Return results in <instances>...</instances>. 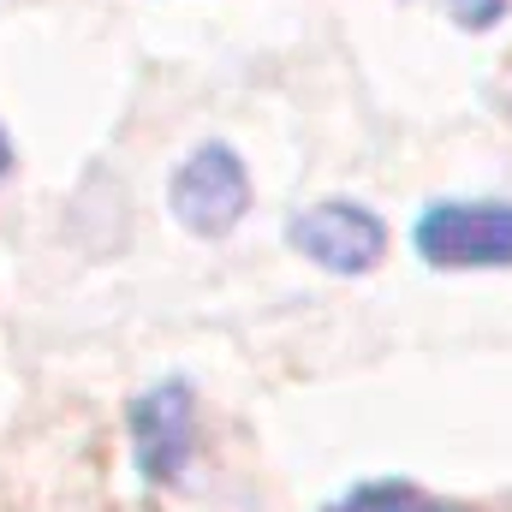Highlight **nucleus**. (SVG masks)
<instances>
[{"label": "nucleus", "mask_w": 512, "mask_h": 512, "mask_svg": "<svg viewBox=\"0 0 512 512\" xmlns=\"http://www.w3.org/2000/svg\"><path fill=\"white\" fill-rule=\"evenodd\" d=\"M12 173V143H6V131H0V179Z\"/></svg>", "instance_id": "7"}, {"label": "nucleus", "mask_w": 512, "mask_h": 512, "mask_svg": "<svg viewBox=\"0 0 512 512\" xmlns=\"http://www.w3.org/2000/svg\"><path fill=\"white\" fill-rule=\"evenodd\" d=\"M411 245L429 268H512V203H429Z\"/></svg>", "instance_id": "1"}, {"label": "nucleus", "mask_w": 512, "mask_h": 512, "mask_svg": "<svg viewBox=\"0 0 512 512\" xmlns=\"http://www.w3.org/2000/svg\"><path fill=\"white\" fill-rule=\"evenodd\" d=\"M286 239H292V251L310 256L328 274H370L387 251L382 215L364 209V203H340V197L334 203H310L304 215H292Z\"/></svg>", "instance_id": "3"}, {"label": "nucleus", "mask_w": 512, "mask_h": 512, "mask_svg": "<svg viewBox=\"0 0 512 512\" xmlns=\"http://www.w3.org/2000/svg\"><path fill=\"white\" fill-rule=\"evenodd\" d=\"M131 453L149 483H179L197 453V399L185 382H161L131 399Z\"/></svg>", "instance_id": "4"}, {"label": "nucleus", "mask_w": 512, "mask_h": 512, "mask_svg": "<svg viewBox=\"0 0 512 512\" xmlns=\"http://www.w3.org/2000/svg\"><path fill=\"white\" fill-rule=\"evenodd\" d=\"M328 512H453L441 501H429L423 489H405V483H364L352 495H340Z\"/></svg>", "instance_id": "5"}, {"label": "nucleus", "mask_w": 512, "mask_h": 512, "mask_svg": "<svg viewBox=\"0 0 512 512\" xmlns=\"http://www.w3.org/2000/svg\"><path fill=\"white\" fill-rule=\"evenodd\" d=\"M167 197H173V215H179L185 233L227 239L245 221V209H251V173H245L239 149L203 143V149L185 155V167L173 173V191Z\"/></svg>", "instance_id": "2"}, {"label": "nucleus", "mask_w": 512, "mask_h": 512, "mask_svg": "<svg viewBox=\"0 0 512 512\" xmlns=\"http://www.w3.org/2000/svg\"><path fill=\"white\" fill-rule=\"evenodd\" d=\"M453 6V18L465 24V30H489V24H501L507 18L512 0H447Z\"/></svg>", "instance_id": "6"}]
</instances>
